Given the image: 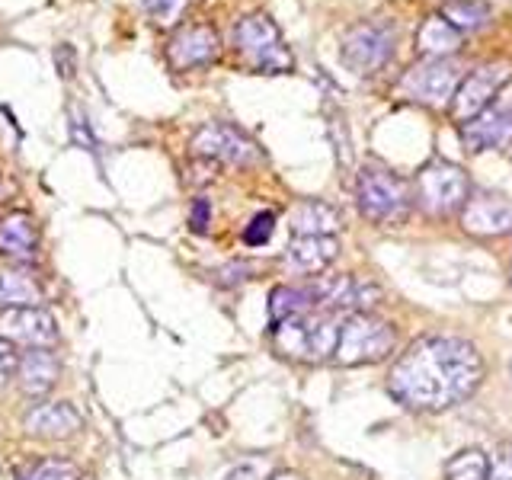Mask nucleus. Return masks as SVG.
<instances>
[{"mask_svg":"<svg viewBox=\"0 0 512 480\" xmlns=\"http://www.w3.org/2000/svg\"><path fill=\"white\" fill-rule=\"evenodd\" d=\"M55 64L61 77H71L77 71V55L71 52V45H58L55 48Z\"/></svg>","mask_w":512,"mask_h":480,"instance_id":"nucleus-32","label":"nucleus"},{"mask_svg":"<svg viewBox=\"0 0 512 480\" xmlns=\"http://www.w3.org/2000/svg\"><path fill=\"white\" fill-rule=\"evenodd\" d=\"M413 189L404 176H397L384 167H365L356 183L359 212L381 228L404 224L413 212Z\"/></svg>","mask_w":512,"mask_h":480,"instance_id":"nucleus-3","label":"nucleus"},{"mask_svg":"<svg viewBox=\"0 0 512 480\" xmlns=\"http://www.w3.org/2000/svg\"><path fill=\"white\" fill-rule=\"evenodd\" d=\"M269 480H304V477L295 474V471H279V474H272Z\"/></svg>","mask_w":512,"mask_h":480,"instance_id":"nucleus-33","label":"nucleus"},{"mask_svg":"<svg viewBox=\"0 0 512 480\" xmlns=\"http://www.w3.org/2000/svg\"><path fill=\"white\" fill-rule=\"evenodd\" d=\"M58 375H61V365L52 356V349H29L26 356H20V372H16V378H20V388L29 397H42L52 391Z\"/></svg>","mask_w":512,"mask_h":480,"instance_id":"nucleus-17","label":"nucleus"},{"mask_svg":"<svg viewBox=\"0 0 512 480\" xmlns=\"http://www.w3.org/2000/svg\"><path fill=\"white\" fill-rule=\"evenodd\" d=\"M461 228L474 237H503L512 231V202L506 196L480 192L461 208Z\"/></svg>","mask_w":512,"mask_h":480,"instance_id":"nucleus-12","label":"nucleus"},{"mask_svg":"<svg viewBox=\"0 0 512 480\" xmlns=\"http://www.w3.org/2000/svg\"><path fill=\"white\" fill-rule=\"evenodd\" d=\"M16 372H20V356H16L7 340H0V388H4L10 378H16Z\"/></svg>","mask_w":512,"mask_h":480,"instance_id":"nucleus-29","label":"nucleus"},{"mask_svg":"<svg viewBox=\"0 0 512 480\" xmlns=\"http://www.w3.org/2000/svg\"><path fill=\"white\" fill-rule=\"evenodd\" d=\"M0 340L26 349H52L58 343V324L42 308H7L0 311Z\"/></svg>","mask_w":512,"mask_h":480,"instance_id":"nucleus-11","label":"nucleus"},{"mask_svg":"<svg viewBox=\"0 0 512 480\" xmlns=\"http://www.w3.org/2000/svg\"><path fill=\"white\" fill-rule=\"evenodd\" d=\"M416 48H420L426 58H448L461 48V32L436 13L416 29Z\"/></svg>","mask_w":512,"mask_h":480,"instance_id":"nucleus-21","label":"nucleus"},{"mask_svg":"<svg viewBox=\"0 0 512 480\" xmlns=\"http://www.w3.org/2000/svg\"><path fill=\"white\" fill-rule=\"evenodd\" d=\"M192 154L218 160V164H231V167H247V164H256V160H260L256 141L231 122L202 125L199 132L192 135Z\"/></svg>","mask_w":512,"mask_h":480,"instance_id":"nucleus-9","label":"nucleus"},{"mask_svg":"<svg viewBox=\"0 0 512 480\" xmlns=\"http://www.w3.org/2000/svg\"><path fill=\"white\" fill-rule=\"evenodd\" d=\"M490 458L480 448H464L445 464V480H487Z\"/></svg>","mask_w":512,"mask_h":480,"instance_id":"nucleus-24","label":"nucleus"},{"mask_svg":"<svg viewBox=\"0 0 512 480\" xmlns=\"http://www.w3.org/2000/svg\"><path fill=\"white\" fill-rule=\"evenodd\" d=\"M84 426L80 413L68 404V400H58V404H39L26 416V429L32 436L42 439H68Z\"/></svg>","mask_w":512,"mask_h":480,"instance_id":"nucleus-16","label":"nucleus"},{"mask_svg":"<svg viewBox=\"0 0 512 480\" xmlns=\"http://www.w3.org/2000/svg\"><path fill=\"white\" fill-rule=\"evenodd\" d=\"M413 186H416V202H420V208L432 218L455 215L471 199L468 173L455 164H448V160H432V164H426L416 173Z\"/></svg>","mask_w":512,"mask_h":480,"instance_id":"nucleus-6","label":"nucleus"},{"mask_svg":"<svg viewBox=\"0 0 512 480\" xmlns=\"http://www.w3.org/2000/svg\"><path fill=\"white\" fill-rule=\"evenodd\" d=\"M20 480H77V464L64 458H45L36 468H29Z\"/></svg>","mask_w":512,"mask_h":480,"instance_id":"nucleus-25","label":"nucleus"},{"mask_svg":"<svg viewBox=\"0 0 512 480\" xmlns=\"http://www.w3.org/2000/svg\"><path fill=\"white\" fill-rule=\"evenodd\" d=\"M340 330H343V314L314 311L272 327V340H276V349L282 356L292 362H327L336 356Z\"/></svg>","mask_w":512,"mask_h":480,"instance_id":"nucleus-2","label":"nucleus"},{"mask_svg":"<svg viewBox=\"0 0 512 480\" xmlns=\"http://www.w3.org/2000/svg\"><path fill=\"white\" fill-rule=\"evenodd\" d=\"M218 32L212 26H186L180 29L167 45V61L176 71H192L205 68L218 58Z\"/></svg>","mask_w":512,"mask_h":480,"instance_id":"nucleus-13","label":"nucleus"},{"mask_svg":"<svg viewBox=\"0 0 512 480\" xmlns=\"http://www.w3.org/2000/svg\"><path fill=\"white\" fill-rule=\"evenodd\" d=\"M42 285L26 272L0 269V308H39Z\"/></svg>","mask_w":512,"mask_h":480,"instance_id":"nucleus-22","label":"nucleus"},{"mask_svg":"<svg viewBox=\"0 0 512 480\" xmlns=\"http://www.w3.org/2000/svg\"><path fill=\"white\" fill-rule=\"evenodd\" d=\"M487 480H512V442H503L493 448Z\"/></svg>","mask_w":512,"mask_h":480,"instance_id":"nucleus-28","label":"nucleus"},{"mask_svg":"<svg viewBox=\"0 0 512 480\" xmlns=\"http://www.w3.org/2000/svg\"><path fill=\"white\" fill-rule=\"evenodd\" d=\"M317 311V301L308 282L301 285H279L272 288L269 295V324L279 327L285 320H295L301 314H314Z\"/></svg>","mask_w":512,"mask_h":480,"instance_id":"nucleus-19","label":"nucleus"},{"mask_svg":"<svg viewBox=\"0 0 512 480\" xmlns=\"http://www.w3.org/2000/svg\"><path fill=\"white\" fill-rule=\"evenodd\" d=\"M36 244H39V234L29 215H7L0 221V253L10 256V260H20V263L32 260V256H36Z\"/></svg>","mask_w":512,"mask_h":480,"instance_id":"nucleus-20","label":"nucleus"},{"mask_svg":"<svg viewBox=\"0 0 512 480\" xmlns=\"http://www.w3.org/2000/svg\"><path fill=\"white\" fill-rule=\"evenodd\" d=\"M336 253H340V240L336 237H292L285 266L304 279H314L336 260Z\"/></svg>","mask_w":512,"mask_h":480,"instance_id":"nucleus-15","label":"nucleus"},{"mask_svg":"<svg viewBox=\"0 0 512 480\" xmlns=\"http://www.w3.org/2000/svg\"><path fill=\"white\" fill-rule=\"evenodd\" d=\"M234 48L256 74H288L295 68L282 29L266 13H250L234 26Z\"/></svg>","mask_w":512,"mask_h":480,"instance_id":"nucleus-4","label":"nucleus"},{"mask_svg":"<svg viewBox=\"0 0 512 480\" xmlns=\"http://www.w3.org/2000/svg\"><path fill=\"white\" fill-rule=\"evenodd\" d=\"M141 7L157 26H173L189 7V0H141Z\"/></svg>","mask_w":512,"mask_h":480,"instance_id":"nucleus-26","label":"nucleus"},{"mask_svg":"<svg viewBox=\"0 0 512 480\" xmlns=\"http://www.w3.org/2000/svg\"><path fill=\"white\" fill-rule=\"evenodd\" d=\"M458 84H461V71H458L455 61L426 58L423 64H416L413 71H407L404 93L410 96V100L423 103V106L442 109V106H452Z\"/></svg>","mask_w":512,"mask_h":480,"instance_id":"nucleus-10","label":"nucleus"},{"mask_svg":"<svg viewBox=\"0 0 512 480\" xmlns=\"http://www.w3.org/2000/svg\"><path fill=\"white\" fill-rule=\"evenodd\" d=\"M71 141L77 144V148H84V151H93L96 148V141H93V132H90V125L84 116H71Z\"/></svg>","mask_w":512,"mask_h":480,"instance_id":"nucleus-30","label":"nucleus"},{"mask_svg":"<svg viewBox=\"0 0 512 480\" xmlns=\"http://www.w3.org/2000/svg\"><path fill=\"white\" fill-rule=\"evenodd\" d=\"M509 80H512V61L509 58L477 64L471 74L461 77L458 93L452 100V116L458 122H471L477 116H484L493 103V96L500 93Z\"/></svg>","mask_w":512,"mask_h":480,"instance_id":"nucleus-8","label":"nucleus"},{"mask_svg":"<svg viewBox=\"0 0 512 480\" xmlns=\"http://www.w3.org/2000/svg\"><path fill=\"white\" fill-rule=\"evenodd\" d=\"M461 141L471 154L509 148L512 144V109H487L484 116L464 122Z\"/></svg>","mask_w":512,"mask_h":480,"instance_id":"nucleus-14","label":"nucleus"},{"mask_svg":"<svg viewBox=\"0 0 512 480\" xmlns=\"http://www.w3.org/2000/svg\"><path fill=\"white\" fill-rule=\"evenodd\" d=\"M394 42H397V36L388 23H375V20L356 23L352 29H346L340 39V61L346 71L359 74V77L375 74L391 61Z\"/></svg>","mask_w":512,"mask_h":480,"instance_id":"nucleus-7","label":"nucleus"},{"mask_svg":"<svg viewBox=\"0 0 512 480\" xmlns=\"http://www.w3.org/2000/svg\"><path fill=\"white\" fill-rule=\"evenodd\" d=\"M484 381V359L461 336H423L388 375V391L410 410H448L464 404Z\"/></svg>","mask_w":512,"mask_h":480,"instance_id":"nucleus-1","label":"nucleus"},{"mask_svg":"<svg viewBox=\"0 0 512 480\" xmlns=\"http://www.w3.org/2000/svg\"><path fill=\"white\" fill-rule=\"evenodd\" d=\"M439 16L452 23L461 32V36H464V32L484 29L493 20V7L487 4V0H445Z\"/></svg>","mask_w":512,"mask_h":480,"instance_id":"nucleus-23","label":"nucleus"},{"mask_svg":"<svg viewBox=\"0 0 512 480\" xmlns=\"http://www.w3.org/2000/svg\"><path fill=\"white\" fill-rule=\"evenodd\" d=\"M208 218H212V205H208V199H196V202H192V215H189L192 231L205 234L208 231Z\"/></svg>","mask_w":512,"mask_h":480,"instance_id":"nucleus-31","label":"nucleus"},{"mask_svg":"<svg viewBox=\"0 0 512 480\" xmlns=\"http://www.w3.org/2000/svg\"><path fill=\"white\" fill-rule=\"evenodd\" d=\"M295 237H333V231L340 228V212L330 202L308 199L295 205V212L288 215Z\"/></svg>","mask_w":512,"mask_h":480,"instance_id":"nucleus-18","label":"nucleus"},{"mask_svg":"<svg viewBox=\"0 0 512 480\" xmlns=\"http://www.w3.org/2000/svg\"><path fill=\"white\" fill-rule=\"evenodd\" d=\"M509 368H512V365H509Z\"/></svg>","mask_w":512,"mask_h":480,"instance_id":"nucleus-34","label":"nucleus"},{"mask_svg":"<svg viewBox=\"0 0 512 480\" xmlns=\"http://www.w3.org/2000/svg\"><path fill=\"white\" fill-rule=\"evenodd\" d=\"M397 333L388 320H381L368 311H356L343 317V330H340V343H336V356L333 362L340 365H372L388 359L394 352Z\"/></svg>","mask_w":512,"mask_h":480,"instance_id":"nucleus-5","label":"nucleus"},{"mask_svg":"<svg viewBox=\"0 0 512 480\" xmlns=\"http://www.w3.org/2000/svg\"><path fill=\"white\" fill-rule=\"evenodd\" d=\"M272 231H276V215H272V212L253 215V221L244 228V244L247 247H263L266 240L272 237Z\"/></svg>","mask_w":512,"mask_h":480,"instance_id":"nucleus-27","label":"nucleus"}]
</instances>
